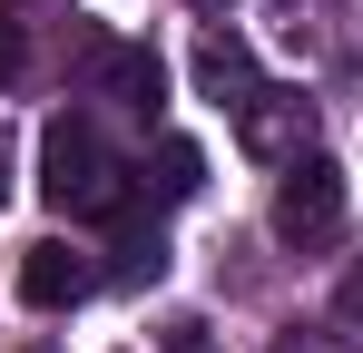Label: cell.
<instances>
[{"label": "cell", "mask_w": 363, "mask_h": 353, "mask_svg": "<svg viewBox=\"0 0 363 353\" xmlns=\"http://www.w3.org/2000/svg\"><path fill=\"white\" fill-rule=\"evenodd\" d=\"M40 196L60 206V216H108V206H128V167L118 147L99 138V118H50L40 128Z\"/></svg>", "instance_id": "6da1fadb"}, {"label": "cell", "mask_w": 363, "mask_h": 353, "mask_svg": "<svg viewBox=\"0 0 363 353\" xmlns=\"http://www.w3.org/2000/svg\"><path fill=\"white\" fill-rule=\"evenodd\" d=\"M334 314H344V324H363V255L344 265V285H334Z\"/></svg>", "instance_id": "30bf717a"}, {"label": "cell", "mask_w": 363, "mask_h": 353, "mask_svg": "<svg viewBox=\"0 0 363 353\" xmlns=\"http://www.w3.org/2000/svg\"><path fill=\"white\" fill-rule=\"evenodd\" d=\"M167 353H216V334H206V324H177V334H167Z\"/></svg>", "instance_id": "8fae6325"}, {"label": "cell", "mask_w": 363, "mask_h": 353, "mask_svg": "<svg viewBox=\"0 0 363 353\" xmlns=\"http://www.w3.org/2000/svg\"><path fill=\"white\" fill-rule=\"evenodd\" d=\"M275 235L304 245V255L344 235V167H334V157H295V167H285V186H275Z\"/></svg>", "instance_id": "7a4b0ae2"}, {"label": "cell", "mask_w": 363, "mask_h": 353, "mask_svg": "<svg viewBox=\"0 0 363 353\" xmlns=\"http://www.w3.org/2000/svg\"><path fill=\"white\" fill-rule=\"evenodd\" d=\"M196 10H236V0H196Z\"/></svg>", "instance_id": "7c38bea8"}, {"label": "cell", "mask_w": 363, "mask_h": 353, "mask_svg": "<svg viewBox=\"0 0 363 353\" xmlns=\"http://www.w3.org/2000/svg\"><path fill=\"white\" fill-rule=\"evenodd\" d=\"M304 138H314V99H304V89H265V79H255V99L236 108V147H245V157H265V167H295Z\"/></svg>", "instance_id": "3957f363"}, {"label": "cell", "mask_w": 363, "mask_h": 353, "mask_svg": "<svg viewBox=\"0 0 363 353\" xmlns=\"http://www.w3.org/2000/svg\"><path fill=\"white\" fill-rule=\"evenodd\" d=\"M138 186H147L157 206H186V196L206 186V157H196V138H157V157L138 167Z\"/></svg>", "instance_id": "52a82bcc"}, {"label": "cell", "mask_w": 363, "mask_h": 353, "mask_svg": "<svg viewBox=\"0 0 363 353\" xmlns=\"http://www.w3.org/2000/svg\"><path fill=\"white\" fill-rule=\"evenodd\" d=\"M30 69V20H20V0H0V89Z\"/></svg>", "instance_id": "9c48e42d"}, {"label": "cell", "mask_w": 363, "mask_h": 353, "mask_svg": "<svg viewBox=\"0 0 363 353\" xmlns=\"http://www.w3.org/2000/svg\"><path fill=\"white\" fill-rule=\"evenodd\" d=\"M99 294V265L60 245V235H40L30 255H20V304H40V314H69V304H89Z\"/></svg>", "instance_id": "277c9868"}, {"label": "cell", "mask_w": 363, "mask_h": 353, "mask_svg": "<svg viewBox=\"0 0 363 353\" xmlns=\"http://www.w3.org/2000/svg\"><path fill=\"white\" fill-rule=\"evenodd\" d=\"M196 89H206L216 108H245V99H255V50H245L236 30H206V40H196Z\"/></svg>", "instance_id": "8992f818"}, {"label": "cell", "mask_w": 363, "mask_h": 353, "mask_svg": "<svg viewBox=\"0 0 363 353\" xmlns=\"http://www.w3.org/2000/svg\"><path fill=\"white\" fill-rule=\"evenodd\" d=\"M89 89L147 118V108H157V89H167V69H157V50H147V40H99V50H89Z\"/></svg>", "instance_id": "5b68a950"}, {"label": "cell", "mask_w": 363, "mask_h": 353, "mask_svg": "<svg viewBox=\"0 0 363 353\" xmlns=\"http://www.w3.org/2000/svg\"><path fill=\"white\" fill-rule=\"evenodd\" d=\"M108 275H118V285H157V275H167V235H157V226L118 235V265H108Z\"/></svg>", "instance_id": "ba28073f"}]
</instances>
